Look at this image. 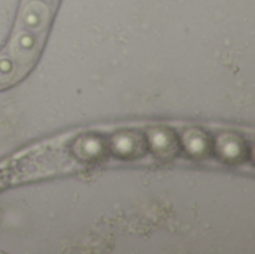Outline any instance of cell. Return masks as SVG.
Returning <instances> with one entry per match:
<instances>
[{"label": "cell", "instance_id": "6da1fadb", "mask_svg": "<svg viewBox=\"0 0 255 254\" xmlns=\"http://www.w3.org/2000/svg\"><path fill=\"white\" fill-rule=\"evenodd\" d=\"M72 165L66 139L46 141L24 150L0 163V189L67 171Z\"/></svg>", "mask_w": 255, "mask_h": 254}]
</instances>
